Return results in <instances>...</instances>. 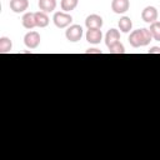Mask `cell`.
Returning <instances> with one entry per match:
<instances>
[{
	"label": "cell",
	"mask_w": 160,
	"mask_h": 160,
	"mask_svg": "<svg viewBox=\"0 0 160 160\" xmlns=\"http://www.w3.org/2000/svg\"><path fill=\"white\" fill-rule=\"evenodd\" d=\"M152 36H151V32L149 29H138V30H134L130 36H129V44L132 46V48H140V46H146L149 45V42L151 41Z\"/></svg>",
	"instance_id": "6da1fadb"
},
{
	"label": "cell",
	"mask_w": 160,
	"mask_h": 160,
	"mask_svg": "<svg viewBox=\"0 0 160 160\" xmlns=\"http://www.w3.org/2000/svg\"><path fill=\"white\" fill-rule=\"evenodd\" d=\"M52 21L55 24L56 28L59 29H64L66 26H69L72 21V16L65 11H58L54 14V18H52Z\"/></svg>",
	"instance_id": "7a4b0ae2"
},
{
	"label": "cell",
	"mask_w": 160,
	"mask_h": 160,
	"mask_svg": "<svg viewBox=\"0 0 160 160\" xmlns=\"http://www.w3.org/2000/svg\"><path fill=\"white\" fill-rule=\"evenodd\" d=\"M82 32H84V31H82V28H81L80 25H71V26H69L68 30L65 31V36H66V39H68L69 41L76 42V41H79V40L81 39Z\"/></svg>",
	"instance_id": "3957f363"
},
{
	"label": "cell",
	"mask_w": 160,
	"mask_h": 160,
	"mask_svg": "<svg viewBox=\"0 0 160 160\" xmlns=\"http://www.w3.org/2000/svg\"><path fill=\"white\" fill-rule=\"evenodd\" d=\"M24 44L29 49H36L40 44V35L36 31H29L24 36Z\"/></svg>",
	"instance_id": "277c9868"
},
{
	"label": "cell",
	"mask_w": 160,
	"mask_h": 160,
	"mask_svg": "<svg viewBox=\"0 0 160 160\" xmlns=\"http://www.w3.org/2000/svg\"><path fill=\"white\" fill-rule=\"evenodd\" d=\"M159 14H158V10L154 8V6H146L142 12H141V19L145 21V22H149V24H152L156 21Z\"/></svg>",
	"instance_id": "5b68a950"
},
{
	"label": "cell",
	"mask_w": 160,
	"mask_h": 160,
	"mask_svg": "<svg viewBox=\"0 0 160 160\" xmlns=\"http://www.w3.org/2000/svg\"><path fill=\"white\" fill-rule=\"evenodd\" d=\"M85 26L88 29H101L102 26V18L96 14H91L85 19Z\"/></svg>",
	"instance_id": "8992f818"
},
{
	"label": "cell",
	"mask_w": 160,
	"mask_h": 160,
	"mask_svg": "<svg viewBox=\"0 0 160 160\" xmlns=\"http://www.w3.org/2000/svg\"><path fill=\"white\" fill-rule=\"evenodd\" d=\"M130 2L129 0H112L111 1V10L115 14H124L129 10Z\"/></svg>",
	"instance_id": "52a82bcc"
},
{
	"label": "cell",
	"mask_w": 160,
	"mask_h": 160,
	"mask_svg": "<svg viewBox=\"0 0 160 160\" xmlns=\"http://www.w3.org/2000/svg\"><path fill=\"white\" fill-rule=\"evenodd\" d=\"M10 9L16 12V14H20V12H24L25 10H28L29 8V1L28 0H10V4H9Z\"/></svg>",
	"instance_id": "ba28073f"
},
{
	"label": "cell",
	"mask_w": 160,
	"mask_h": 160,
	"mask_svg": "<svg viewBox=\"0 0 160 160\" xmlns=\"http://www.w3.org/2000/svg\"><path fill=\"white\" fill-rule=\"evenodd\" d=\"M102 39V32L100 29H88L86 31V40L90 44H99Z\"/></svg>",
	"instance_id": "9c48e42d"
},
{
	"label": "cell",
	"mask_w": 160,
	"mask_h": 160,
	"mask_svg": "<svg viewBox=\"0 0 160 160\" xmlns=\"http://www.w3.org/2000/svg\"><path fill=\"white\" fill-rule=\"evenodd\" d=\"M119 40H120V32L116 29H110L106 32V35H105V44H106L108 48L111 46V45H114Z\"/></svg>",
	"instance_id": "30bf717a"
},
{
	"label": "cell",
	"mask_w": 160,
	"mask_h": 160,
	"mask_svg": "<svg viewBox=\"0 0 160 160\" xmlns=\"http://www.w3.org/2000/svg\"><path fill=\"white\" fill-rule=\"evenodd\" d=\"M21 22H22V26L25 29H34L36 26V21H35V12H26L22 19H21Z\"/></svg>",
	"instance_id": "8fae6325"
},
{
	"label": "cell",
	"mask_w": 160,
	"mask_h": 160,
	"mask_svg": "<svg viewBox=\"0 0 160 160\" xmlns=\"http://www.w3.org/2000/svg\"><path fill=\"white\" fill-rule=\"evenodd\" d=\"M39 5V9L40 11H44V12H51L55 10L56 8V0H39L38 2Z\"/></svg>",
	"instance_id": "7c38bea8"
},
{
	"label": "cell",
	"mask_w": 160,
	"mask_h": 160,
	"mask_svg": "<svg viewBox=\"0 0 160 160\" xmlns=\"http://www.w3.org/2000/svg\"><path fill=\"white\" fill-rule=\"evenodd\" d=\"M35 21L38 28H45L49 24V16L44 11H38L35 12Z\"/></svg>",
	"instance_id": "4fadbf2b"
},
{
	"label": "cell",
	"mask_w": 160,
	"mask_h": 160,
	"mask_svg": "<svg viewBox=\"0 0 160 160\" xmlns=\"http://www.w3.org/2000/svg\"><path fill=\"white\" fill-rule=\"evenodd\" d=\"M132 28V21L130 20V18L128 16H122L120 20H119V29L122 31V32H129Z\"/></svg>",
	"instance_id": "5bb4252c"
},
{
	"label": "cell",
	"mask_w": 160,
	"mask_h": 160,
	"mask_svg": "<svg viewBox=\"0 0 160 160\" xmlns=\"http://www.w3.org/2000/svg\"><path fill=\"white\" fill-rule=\"evenodd\" d=\"M11 48H12V42H11V40L9 38H6V36L0 38V52L1 54L10 52Z\"/></svg>",
	"instance_id": "9a60e30c"
},
{
	"label": "cell",
	"mask_w": 160,
	"mask_h": 160,
	"mask_svg": "<svg viewBox=\"0 0 160 160\" xmlns=\"http://www.w3.org/2000/svg\"><path fill=\"white\" fill-rule=\"evenodd\" d=\"M78 2L79 0H61V9L62 11L69 12L78 6Z\"/></svg>",
	"instance_id": "2e32d148"
},
{
	"label": "cell",
	"mask_w": 160,
	"mask_h": 160,
	"mask_svg": "<svg viewBox=\"0 0 160 160\" xmlns=\"http://www.w3.org/2000/svg\"><path fill=\"white\" fill-rule=\"evenodd\" d=\"M150 32H151V36L154 40L156 41H160V22L159 21H155L150 25Z\"/></svg>",
	"instance_id": "e0dca14e"
},
{
	"label": "cell",
	"mask_w": 160,
	"mask_h": 160,
	"mask_svg": "<svg viewBox=\"0 0 160 160\" xmlns=\"http://www.w3.org/2000/svg\"><path fill=\"white\" fill-rule=\"evenodd\" d=\"M108 49H109V52L110 54H124L125 52V48H124V45L120 41L115 42L114 45L109 46Z\"/></svg>",
	"instance_id": "ac0fdd59"
},
{
	"label": "cell",
	"mask_w": 160,
	"mask_h": 160,
	"mask_svg": "<svg viewBox=\"0 0 160 160\" xmlns=\"http://www.w3.org/2000/svg\"><path fill=\"white\" fill-rule=\"evenodd\" d=\"M149 54H160V48L159 46H152L149 50Z\"/></svg>",
	"instance_id": "d6986e66"
},
{
	"label": "cell",
	"mask_w": 160,
	"mask_h": 160,
	"mask_svg": "<svg viewBox=\"0 0 160 160\" xmlns=\"http://www.w3.org/2000/svg\"><path fill=\"white\" fill-rule=\"evenodd\" d=\"M86 54H101V50H99V49H88Z\"/></svg>",
	"instance_id": "ffe728a7"
}]
</instances>
